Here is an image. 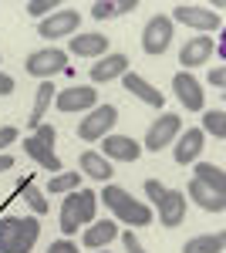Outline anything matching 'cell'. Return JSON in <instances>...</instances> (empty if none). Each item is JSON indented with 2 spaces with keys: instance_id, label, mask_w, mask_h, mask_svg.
<instances>
[{
  "instance_id": "obj_21",
  "label": "cell",
  "mask_w": 226,
  "mask_h": 253,
  "mask_svg": "<svg viewBox=\"0 0 226 253\" xmlns=\"http://www.w3.org/2000/svg\"><path fill=\"white\" fill-rule=\"evenodd\" d=\"M81 175H88L94 182H108L115 175V169L101 152H91V149H88V152H81Z\"/></svg>"
},
{
  "instance_id": "obj_35",
  "label": "cell",
  "mask_w": 226,
  "mask_h": 253,
  "mask_svg": "<svg viewBox=\"0 0 226 253\" xmlns=\"http://www.w3.org/2000/svg\"><path fill=\"white\" fill-rule=\"evenodd\" d=\"M14 88H17V81L10 78V75H3V71H0V98L14 95Z\"/></svg>"
},
{
  "instance_id": "obj_29",
  "label": "cell",
  "mask_w": 226,
  "mask_h": 253,
  "mask_svg": "<svg viewBox=\"0 0 226 253\" xmlns=\"http://www.w3.org/2000/svg\"><path fill=\"white\" fill-rule=\"evenodd\" d=\"M24 10H27L31 17H51L54 10H61V0H27Z\"/></svg>"
},
{
  "instance_id": "obj_2",
  "label": "cell",
  "mask_w": 226,
  "mask_h": 253,
  "mask_svg": "<svg viewBox=\"0 0 226 253\" xmlns=\"http://www.w3.org/2000/svg\"><path fill=\"white\" fill-rule=\"evenodd\" d=\"M108 210L115 213L118 223H125V226H149L152 223V210L142 203V199H132L129 189H122V186H112V182H105V193L98 196Z\"/></svg>"
},
{
  "instance_id": "obj_16",
  "label": "cell",
  "mask_w": 226,
  "mask_h": 253,
  "mask_svg": "<svg viewBox=\"0 0 226 253\" xmlns=\"http://www.w3.org/2000/svg\"><path fill=\"white\" fill-rule=\"evenodd\" d=\"M125 71H129V58H125V54H105V58H98L91 64L88 78H91L94 84H108V81L122 78Z\"/></svg>"
},
{
  "instance_id": "obj_20",
  "label": "cell",
  "mask_w": 226,
  "mask_h": 253,
  "mask_svg": "<svg viewBox=\"0 0 226 253\" xmlns=\"http://www.w3.org/2000/svg\"><path fill=\"white\" fill-rule=\"evenodd\" d=\"M186 196L196 203V206H199V210H206V213H223V210H226V196L213 193V189H209V186H203L199 179H189Z\"/></svg>"
},
{
  "instance_id": "obj_33",
  "label": "cell",
  "mask_w": 226,
  "mask_h": 253,
  "mask_svg": "<svg viewBox=\"0 0 226 253\" xmlns=\"http://www.w3.org/2000/svg\"><path fill=\"white\" fill-rule=\"evenodd\" d=\"M162 193H166V186H162L159 179H145V196H149L152 203H155V199H159Z\"/></svg>"
},
{
  "instance_id": "obj_10",
  "label": "cell",
  "mask_w": 226,
  "mask_h": 253,
  "mask_svg": "<svg viewBox=\"0 0 226 253\" xmlns=\"http://www.w3.org/2000/svg\"><path fill=\"white\" fill-rule=\"evenodd\" d=\"M186 193L182 189H166V193L155 199V206H159V223L166 226V230H176V226H182V219H186Z\"/></svg>"
},
{
  "instance_id": "obj_9",
  "label": "cell",
  "mask_w": 226,
  "mask_h": 253,
  "mask_svg": "<svg viewBox=\"0 0 226 253\" xmlns=\"http://www.w3.org/2000/svg\"><path fill=\"white\" fill-rule=\"evenodd\" d=\"M172 91L179 98V105L186 108V112H206V91H203V84L192 78V71H179L176 78H172Z\"/></svg>"
},
{
  "instance_id": "obj_12",
  "label": "cell",
  "mask_w": 226,
  "mask_h": 253,
  "mask_svg": "<svg viewBox=\"0 0 226 253\" xmlns=\"http://www.w3.org/2000/svg\"><path fill=\"white\" fill-rule=\"evenodd\" d=\"M78 24H81V14L78 10H54L51 17H44L38 24V34L41 38H75L78 34Z\"/></svg>"
},
{
  "instance_id": "obj_34",
  "label": "cell",
  "mask_w": 226,
  "mask_h": 253,
  "mask_svg": "<svg viewBox=\"0 0 226 253\" xmlns=\"http://www.w3.org/2000/svg\"><path fill=\"white\" fill-rule=\"evenodd\" d=\"M47 253H78V247L71 240H54V243L47 247Z\"/></svg>"
},
{
  "instance_id": "obj_25",
  "label": "cell",
  "mask_w": 226,
  "mask_h": 253,
  "mask_svg": "<svg viewBox=\"0 0 226 253\" xmlns=\"http://www.w3.org/2000/svg\"><path fill=\"white\" fill-rule=\"evenodd\" d=\"M223 247H226V233L220 230V233H206V236L186 240L182 253H223Z\"/></svg>"
},
{
  "instance_id": "obj_24",
  "label": "cell",
  "mask_w": 226,
  "mask_h": 253,
  "mask_svg": "<svg viewBox=\"0 0 226 253\" xmlns=\"http://www.w3.org/2000/svg\"><path fill=\"white\" fill-rule=\"evenodd\" d=\"M192 179H199V182H203V186H209L213 193L226 196V172L220 169V166H213V162H196Z\"/></svg>"
},
{
  "instance_id": "obj_17",
  "label": "cell",
  "mask_w": 226,
  "mask_h": 253,
  "mask_svg": "<svg viewBox=\"0 0 226 253\" xmlns=\"http://www.w3.org/2000/svg\"><path fill=\"white\" fill-rule=\"evenodd\" d=\"M68 54H75V58H105L108 54V38L75 34V38H68Z\"/></svg>"
},
{
  "instance_id": "obj_32",
  "label": "cell",
  "mask_w": 226,
  "mask_h": 253,
  "mask_svg": "<svg viewBox=\"0 0 226 253\" xmlns=\"http://www.w3.org/2000/svg\"><path fill=\"white\" fill-rule=\"evenodd\" d=\"M209 84H213V88H226V68L223 64H216V68L209 71Z\"/></svg>"
},
{
  "instance_id": "obj_37",
  "label": "cell",
  "mask_w": 226,
  "mask_h": 253,
  "mask_svg": "<svg viewBox=\"0 0 226 253\" xmlns=\"http://www.w3.org/2000/svg\"><path fill=\"white\" fill-rule=\"evenodd\" d=\"M101 253H108V250H101Z\"/></svg>"
},
{
  "instance_id": "obj_26",
  "label": "cell",
  "mask_w": 226,
  "mask_h": 253,
  "mask_svg": "<svg viewBox=\"0 0 226 253\" xmlns=\"http://www.w3.org/2000/svg\"><path fill=\"white\" fill-rule=\"evenodd\" d=\"M17 193H24V203L31 206V213H34V216H44V213H47V199H44V193L34 186V179H31V175H27V179L17 186Z\"/></svg>"
},
{
  "instance_id": "obj_31",
  "label": "cell",
  "mask_w": 226,
  "mask_h": 253,
  "mask_svg": "<svg viewBox=\"0 0 226 253\" xmlns=\"http://www.w3.org/2000/svg\"><path fill=\"white\" fill-rule=\"evenodd\" d=\"M17 128H14V125H3V128H0V152H3V149H7V145H14V142H17Z\"/></svg>"
},
{
  "instance_id": "obj_14",
  "label": "cell",
  "mask_w": 226,
  "mask_h": 253,
  "mask_svg": "<svg viewBox=\"0 0 226 253\" xmlns=\"http://www.w3.org/2000/svg\"><path fill=\"white\" fill-rule=\"evenodd\" d=\"M101 156L108 162H135L142 156V142H135L132 135H105L101 138Z\"/></svg>"
},
{
  "instance_id": "obj_11",
  "label": "cell",
  "mask_w": 226,
  "mask_h": 253,
  "mask_svg": "<svg viewBox=\"0 0 226 253\" xmlns=\"http://www.w3.org/2000/svg\"><path fill=\"white\" fill-rule=\"evenodd\" d=\"M57 112H91L98 105V91L91 84H75V88H64L54 95Z\"/></svg>"
},
{
  "instance_id": "obj_3",
  "label": "cell",
  "mask_w": 226,
  "mask_h": 253,
  "mask_svg": "<svg viewBox=\"0 0 226 253\" xmlns=\"http://www.w3.org/2000/svg\"><path fill=\"white\" fill-rule=\"evenodd\" d=\"M54 138H57L54 125H47V122L38 125L34 135L24 138V156H31L41 169H47V172H61V159H57V152H54Z\"/></svg>"
},
{
  "instance_id": "obj_23",
  "label": "cell",
  "mask_w": 226,
  "mask_h": 253,
  "mask_svg": "<svg viewBox=\"0 0 226 253\" xmlns=\"http://www.w3.org/2000/svg\"><path fill=\"white\" fill-rule=\"evenodd\" d=\"M138 7V0H94L91 3V17L94 20H112V17H122Z\"/></svg>"
},
{
  "instance_id": "obj_36",
  "label": "cell",
  "mask_w": 226,
  "mask_h": 253,
  "mask_svg": "<svg viewBox=\"0 0 226 253\" xmlns=\"http://www.w3.org/2000/svg\"><path fill=\"white\" fill-rule=\"evenodd\" d=\"M7 169H14V156L0 152V172H7Z\"/></svg>"
},
{
  "instance_id": "obj_30",
  "label": "cell",
  "mask_w": 226,
  "mask_h": 253,
  "mask_svg": "<svg viewBox=\"0 0 226 253\" xmlns=\"http://www.w3.org/2000/svg\"><path fill=\"white\" fill-rule=\"evenodd\" d=\"M122 243H125V253H145V247L138 243V236H135L132 230H125V233H122Z\"/></svg>"
},
{
  "instance_id": "obj_6",
  "label": "cell",
  "mask_w": 226,
  "mask_h": 253,
  "mask_svg": "<svg viewBox=\"0 0 226 253\" xmlns=\"http://www.w3.org/2000/svg\"><path fill=\"white\" fill-rule=\"evenodd\" d=\"M115 122H118V108L115 105H94L88 118L78 122V138L81 142H101L105 135H112Z\"/></svg>"
},
{
  "instance_id": "obj_4",
  "label": "cell",
  "mask_w": 226,
  "mask_h": 253,
  "mask_svg": "<svg viewBox=\"0 0 226 253\" xmlns=\"http://www.w3.org/2000/svg\"><path fill=\"white\" fill-rule=\"evenodd\" d=\"M169 20L172 24H182V27H192V31H199V34H213V31L223 27V17H220L216 10L203 7V3H176Z\"/></svg>"
},
{
  "instance_id": "obj_19",
  "label": "cell",
  "mask_w": 226,
  "mask_h": 253,
  "mask_svg": "<svg viewBox=\"0 0 226 253\" xmlns=\"http://www.w3.org/2000/svg\"><path fill=\"white\" fill-rule=\"evenodd\" d=\"M115 236H118V223H112V219H98V223H88V226H85L81 243H85L88 250H105Z\"/></svg>"
},
{
  "instance_id": "obj_5",
  "label": "cell",
  "mask_w": 226,
  "mask_h": 253,
  "mask_svg": "<svg viewBox=\"0 0 226 253\" xmlns=\"http://www.w3.org/2000/svg\"><path fill=\"white\" fill-rule=\"evenodd\" d=\"M24 71L34 75L41 81H51L54 75L68 71V51L61 47H41V51H31L27 61H24Z\"/></svg>"
},
{
  "instance_id": "obj_27",
  "label": "cell",
  "mask_w": 226,
  "mask_h": 253,
  "mask_svg": "<svg viewBox=\"0 0 226 253\" xmlns=\"http://www.w3.org/2000/svg\"><path fill=\"white\" fill-rule=\"evenodd\" d=\"M203 135L226 138V112L223 108H209V112H203Z\"/></svg>"
},
{
  "instance_id": "obj_28",
  "label": "cell",
  "mask_w": 226,
  "mask_h": 253,
  "mask_svg": "<svg viewBox=\"0 0 226 253\" xmlns=\"http://www.w3.org/2000/svg\"><path fill=\"white\" fill-rule=\"evenodd\" d=\"M75 189H81V172H57L51 175V182H47V193H75Z\"/></svg>"
},
{
  "instance_id": "obj_22",
  "label": "cell",
  "mask_w": 226,
  "mask_h": 253,
  "mask_svg": "<svg viewBox=\"0 0 226 253\" xmlns=\"http://www.w3.org/2000/svg\"><path fill=\"white\" fill-rule=\"evenodd\" d=\"M54 95H57V88L51 84V81H41V84H38V91H34V108H31V118H27L31 128L44 125V115H47V108H51Z\"/></svg>"
},
{
  "instance_id": "obj_15",
  "label": "cell",
  "mask_w": 226,
  "mask_h": 253,
  "mask_svg": "<svg viewBox=\"0 0 226 253\" xmlns=\"http://www.w3.org/2000/svg\"><path fill=\"white\" fill-rule=\"evenodd\" d=\"M122 84H125V91L132 98H138L142 105H152V108H162V105H166V95H162L155 84H149L142 75H135V71H125V75H122Z\"/></svg>"
},
{
  "instance_id": "obj_7",
  "label": "cell",
  "mask_w": 226,
  "mask_h": 253,
  "mask_svg": "<svg viewBox=\"0 0 226 253\" xmlns=\"http://www.w3.org/2000/svg\"><path fill=\"white\" fill-rule=\"evenodd\" d=\"M169 44H172V20L166 14H155V17L145 20V27H142V51L159 58V54L169 51Z\"/></svg>"
},
{
  "instance_id": "obj_13",
  "label": "cell",
  "mask_w": 226,
  "mask_h": 253,
  "mask_svg": "<svg viewBox=\"0 0 226 253\" xmlns=\"http://www.w3.org/2000/svg\"><path fill=\"white\" fill-rule=\"evenodd\" d=\"M203 149H206L203 128H186V132H179L176 145H172V159H176L179 166H192L196 159L203 156Z\"/></svg>"
},
{
  "instance_id": "obj_1",
  "label": "cell",
  "mask_w": 226,
  "mask_h": 253,
  "mask_svg": "<svg viewBox=\"0 0 226 253\" xmlns=\"http://www.w3.org/2000/svg\"><path fill=\"white\" fill-rule=\"evenodd\" d=\"M41 240L38 216H3L0 219V253H31Z\"/></svg>"
},
{
  "instance_id": "obj_8",
  "label": "cell",
  "mask_w": 226,
  "mask_h": 253,
  "mask_svg": "<svg viewBox=\"0 0 226 253\" xmlns=\"http://www.w3.org/2000/svg\"><path fill=\"white\" fill-rule=\"evenodd\" d=\"M179 132H182V118L166 112L162 118H155V122L149 125L145 142H142V152H145V149H149V152H162L166 145H172V142L179 138Z\"/></svg>"
},
{
  "instance_id": "obj_18",
  "label": "cell",
  "mask_w": 226,
  "mask_h": 253,
  "mask_svg": "<svg viewBox=\"0 0 226 253\" xmlns=\"http://www.w3.org/2000/svg\"><path fill=\"white\" fill-rule=\"evenodd\" d=\"M209 58H213V38H189L186 47L179 51V64H182V71L199 68V64H206Z\"/></svg>"
}]
</instances>
